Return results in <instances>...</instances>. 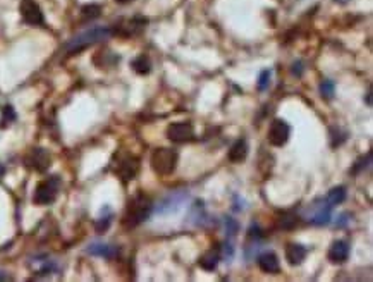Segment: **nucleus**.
I'll return each mask as SVG.
<instances>
[{"mask_svg": "<svg viewBox=\"0 0 373 282\" xmlns=\"http://www.w3.org/2000/svg\"><path fill=\"white\" fill-rule=\"evenodd\" d=\"M303 72V64L301 62H294L293 64V74L294 76H301Z\"/></svg>", "mask_w": 373, "mask_h": 282, "instance_id": "nucleus-29", "label": "nucleus"}, {"mask_svg": "<svg viewBox=\"0 0 373 282\" xmlns=\"http://www.w3.org/2000/svg\"><path fill=\"white\" fill-rule=\"evenodd\" d=\"M327 257L332 264H343L349 257V245L346 241H343V239H337V241H334L332 245H330Z\"/></svg>", "mask_w": 373, "mask_h": 282, "instance_id": "nucleus-11", "label": "nucleus"}, {"mask_svg": "<svg viewBox=\"0 0 373 282\" xmlns=\"http://www.w3.org/2000/svg\"><path fill=\"white\" fill-rule=\"evenodd\" d=\"M344 200H346V188L344 186H336V188H332L329 191L325 202H327L330 207H336V205L343 203Z\"/></svg>", "mask_w": 373, "mask_h": 282, "instance_id": "nucleus-18", "label": "nucleus"}, {"mask_svg": "<svg viewBox=\"0 0 373 282\" xmlns=\"http://www.w3.org/2000/svg\"><path fill=\"white\" fill-rule=\"evenodd\" d=\"M110 34H112V29L107 28V26H95V28H90V29H86V31L76 34V36L65 45V48H67L69 53L81 52V50L91 47V45L98 43V41H103V40H107V38H110Z\"/></svg>", "mask_w": 373, "mask_h": 282, "instance_id": "nucleus-2", "label": "nucleus"}, {"mask_svg": "<svg viewBox=\"0 0 373 282\" xmlns=\"http://www.w3.org/2000/svg\"><path fill=\"white\" fill-rule=\"evenodd\" d=\"M151 210H153V203H151L150 196L139 193V195H136L134 198L129 202V205H127L122 224L127 227V229L139 226V224L145 222V220L150 217Z\"/></svg>", "mask_w": 373, "mask_h": 282, "instance_id": "nucleus-1", "label": "nucleus"}, {"mask_svg": "<svg viewBox=\"0 0 373 282\" xmlns=\"http://www.w3.org/2000/svg\"><path fill=\"white\" fill-rule=\"evenodd\" d=\"M186 198H188V193L186 191H172L157 205V212L158 214H172V212H177L181 208V205L186 202Z\"/></svg>", "mask_w": 373, "mask_h": 282, "instance_id": "nucleus-10", "label": "nucleus"}, {"mask_svg": "<svg viewBox=\"0 0 373 282\" xmlns=\"http://www.w3.org/2000/svg\"><path fill=\"white\" fill-rule=\"evenodd\" d=\"M224 251H225V255L229 253V257H232V248H231V245H225V248H224Z\"/></svg>", "mask_w": 373, "mask_h": 282, "instance_id": "nucleus-32", "label": "nucleus"}, {"mask_svg": "<svg viewBox=\"0 0 373 282\" xmlns=\"http://www.w3.org/2000/svg\"><path fill=\"white\" fill-rule=\"evenodd\" d=\"M2 279H5V277H3V276H2V274H0V281H2Z\"/></svg>", "mask_w": 373, "mask_h": 282, "instance_id": "nucleus-35", "label": "nucleus"}, {"mask_svg": "<svg viewBox=\"0 0 373 282\" xmlns=\"http://www.w3.org/2000/svg\"><path fill=\"white\" fill-rule=\"evenodd\" d=\"M26 165L36 172H46L52 165V157L46 148H33L26 157Z\"/></svg>", "mask_w": 373, "mask_h": 282, "instance_id": "nucleus-7", "label": "nucleus"}, {"mask_svg": "<svg viewBox=\"0 0 373 282\" xmlns=\"http://www.w3.org/2000/svg\"><path fill=\"white\" fill-rule=\"evenodd\" d=\"M167 138L172 143H186L194 138V129L189 122H174L167 127Z\"/></svg>", "mask_w": 373, "mask_h": 282, "instance_id": "nucleus-9", "label": "nucleus"}, {"mask_svg": "<svg viewBox=\"0 0 373 282\" xmlns=\"http://www.w3.org/2000/svg\"><path fill=\"white\" fill-rule=\"evenodd\" d=\"M138 169H139V162L134 155H129V153L119 155L117 164H115V174L122 181H133L136 174H138Z\"/></svg>", "mask_w": 373, "mask_h": 282, "instance_id": "nucleus-5", "label": "nucleus"}, {"mask_svg": "<svg viewBox=\"0 0 373 282\" xmlns=\"http://www.w3.org/2000/svg\"><path fill=\"white\" fill-rule=\"evenodd\" d=\"M219 260H220L219 253H217V251H213V250H210V251H205V253L201 255L200 260H198V264H200V267L203 270H208V272H212V270L217 269V265H219Z\"/></svg>", "mask_w": 373, "mask_h": 282, "instance_id": "nucleus-16", "label": "nucleus"}, {"mask_svg": "<svg viewBox=\"0 0 373 282\" xmlns=\"http://www.w3.org/2000/svg\"><path fill=\"white\" fill-rule=\"evenodd\" d=\"M306 253H308V250H306L303 245L289 243L286 248V260L289 262L291 265H299L306 258Z\"/></svg>", "mask_w": 373, "mask_h": 282, "instance_id": "nucleus-14", "label": "nucleus"}, {"mask_svg": "<svg viewBox=\"0 0 373 282\" xmlns=\"http://www.w3.org/2000/svg\"><path fill=\"white\" fill-rule=\"evenodd\" d=\"M346 138H348V134H346L344 131H341L339 127H334V129H330V145H332V146L343 145V143L346 141Z\"/></svg>", "mask_w": 373, "mask_h": 282, "instance_id": "nucleus-21", "label": "nucleus"}, {"mask_svg": "<svg viewBox=\"0 0 373 282\" xmlns=\"http://www.w3.org/2000/svg\"><path fill=\"white\" fill-rule=\"evenodd\" d=\"M100 12H102V7L96 5V3H90V5H84L83 9H81V16H83V19H95L100 16Z\"/></svg>", "mask_w": 373, "mask_h": 282, "instance_id": "nucleus-20", "label": "nucleus"}, {"mask_svg": "<svg viewBox=\"0 0 373 282\" xmlns=\"http://www.w3.org/2000/svg\"><path fill=\"white\" fill-rule=\"evenodd\" d=\"M296 224H298V217H294V215H284V217L281 219L282 229H293Z\"/></svg>", "mask_w": 373, "mask_h": 282, "instance_id": "nucleus-27", "label": "nucleus"}, {"mask_svg": "<svg viewBox=\"0 0 373 282\" xmlns=\"http://www.w3.org/2000/svg\"><path fill=\"white\" fill-rule=\"evenodd\" d=\"M2 174H3V169H2V167H0V176H2Z\"/></svg>", "mask_w": 373, "mask_h": 282, "instance_id": "nucleus-34", "label": "nucleus"}, {"mask_svg": "<svg viewBox=\"0 0 373 282\" xmlns=\"http://www.w3.org/2000/svg\"><path fill=\"white\" fill-rule=\"evenodd\" d=\"M289 134H291V129L289 126L286 124V122L282 121V119H274V121L270 122V127H269V134H267V138H269V143L274 146H284L289 140Z\"/></svg>", "mask_w": 373, "mask_h": 282, "instance_id": "nucleus-8", "label": "nucleus"}, {"mask_svg": "<svg viewBox=\"0 0 373 282\" xmlns=\"http://www.w3.org/2000/svg\"><path fill=\"white\" fill-rule=\"evenodd\" d=\"M177 155L176 150L172 148H157L151 153V169L158 174V176H170L177 167Z\"/></svg>", "mask_w": 373, "mask_h": 282, "instance_id": "nucleus-3", "label": "nucleus"}, {"mask_svg": "<svg viewBox=\"0 0 373 282\" xmlns=\"http://www.w3.org/2000/svg\"><path fill=\"white\" fill-rule=\"evenodd\" d=\"M248 157V143L244 140H238L229 150V160L234 164H241Z\"/></svg>", "mask_w": 373, "mask_h": 282, "instance_id": "nucleus-15", "label": "nucleus"}, {"mask_svg": "<svg viewBox=\"0 0 373 282\" xmlns=\"http://www.w3.org/2000/svg\"><path fill=\"white\" fill-rule=\"evenodd\" d=\"M225 231H227V234H229V236L238 234V231H239L238 220L232 219V217H227V219H225Z\"/></svg>", "mask_w": 373, "mask_h": 282, "instance_id": "nucleus-25", "label": "nucleus"}, {"mask_svg": "<svg viewBox=\"0 0 373 282\" xmlns=\"http://www.w3.org/2000/svg\"><path fill=\"white\" fill-rule=\"evenodd\" d=\"M110 222H112V214L108 212L107 215H102V217L96 220V231H98V233H103V231H107L108 226H110Z\"/></svg>", "mask_w": 373, "mask_h": 282, "instance_id": "nucleus-24", "label": "nucleus"}, {"mask_svg": "<svg viewBox=\"0 0 373 282\" xmlns=\"http://www.w3.org/2000/svg\"><path fill=\"white\" fill-rule=\"evenodd\" d=\"M370 160H372V152H368L367 153V157H361L358 162H356V165L353 167V174H358L361 169H365L367 167L368 164H370Z\"/></svg>", "mask_w": 373, "mask_h": 282, "instance_id": "nucleus-26", "label": "nucleus"}, {"mask_svg": "<svg viewBox=\"0 0 373 282\" xmlns=\"http://www.w3.org/2000/svg\"><path fill=\"white\" fill-rule=\"evenodd\" d=\"M21 16L22 21L29 26H41L45 22L43 12H41V7L38 5L34 0H21Z\"/></svg>", "mask_w": 373, "mask_h": 282, "instance_id": "nucleus-6", "label": "nucleus"}, {"mask_svg": "<svg viewBox=\"0 0 373 282\" xmlns=\"http://www.w3.org/2000/svg\"><path fill=\"white\" fill-rule=\"evenodd\" d=\"M115 2H119V3H127V2H131V0H115Z\"/></svg>", "mask_w": 373, "mask_h": 282, "instance_id": "nucleus-33", "label": "nucleus"}, {"mask_svg": "<svg viewBox=\"0 0 373 282\" xmlns=\"http://www.w3.org/2000/svg\"><path fill=\"white\" fill-rule=\"evenodd\" d=\"M334 90H336V84H334V81H330V79L322 81V84H320V93H322V96H325V98H332V96H334Z\"/></svg>", "mask_w": 373, "mask_h": 282, "instance_id": "nucleus-22", "label": "nucleus"}, {"mask_svg": "<svg viewBox=\"0 0 373 282\" xmlns=\"http://www.w3.org/2000/svg\"><path fill=\"white\" fill-rule=\"evenodd\" d=\"M250 236H251V238H253V236H255V238H260V227L258 226H251L250 227Z\"/></svg>", "mask_w": 373, "mask_h": 282, "instance_id": "nucleus-31", "label": "nucleus"}, {"mask_svg": "<svg viewBox=\"0 0 373 282\" xmlns=\"http://www.w3.org/2000/svg\"><path fill=\"white\" fill-rule=\"evenodd\" d=\"M258 267L267 274H277L281 270V265H279V258L274 251H265L263 255L258 257Z\"/></svg>", "mask_w": 373, "mask_h": 282, "instance_id": "nucleus-13", "label": "nucleus"}, {"mask_svg": "<svg viewBox=\"0 0 373 282\" xmlns=\"http://www.w3.org/2000/svg\"><path fill=\"white\" fill-rule=\"evenodd\" d=\"M348 215H349V214H343V215H341V217H339V222H337L336 226H337V227H344L346 224H348V220H349V219H346Z\"/></svg>", "mask_w": 373, "mask_h": 282, "instance_id": "nucleus-30", "label": "nucleus"}, {"mask_svg": "<svg viewBox=\"0 0 373 282\" xmlns=\"http://www.w3.org/2000/svg\"><path fill=\"white\" fill-rule=\"evenodd\" d=\"M330 210H332V207H330V205L325 202V205H322V207L318 208V210L312 215L310 222L317 224V226H324V224H329L330 222Z\"/></svg>", "mask_w": 373, "mask_h": 282, "instance_id": "nucleus-17", "label": "nucleus"}, {"mask_svg": "<svg viewBox=\"0 0 373 282\" xmlns=\"http://www.w3.org/2000/svg\"><path fill=\"white\" fill-rule=\"evenodd\" d=\"M86 253L93 255V257L115 258L119 255V248L114 245H105V243H91L86 248Z\"/></svg>", "mask_w": 373, "mask_h": 282, "instance_id": "nucleus-12", "label": "nucleus"}, {"mask_svg": "<svg viewBox=\"0 0 373 282\" xmlns=\"http://www.w3.org/2000/svg\"><path fill=\"white\" fill-rule=\"evenodd\" d=\"M133 69L138 74H148V72L151 71V62H150V59L146 55H139V57H136V59L133 60Z\"/></svg>", "mask_w": 373, "mask_h": 282, "instance_id": "nucleus-19", "label": "nucleus"}, {"mask_svg": "<svg viewBox=\"0 0 373 282\" xmlns=\"http://www.w3.org/2000/svg\"><path fill=\"white\" fill-rule=\"evenodd\" d=\"M14 121H15L14 109L10 105L3 107V110H2V122H3V124H0V126H7V124H10V122H14Z\"/></svg>", "mask_w": 373, "mask_h": 282, "instance_id": "nucleus-23", "label": "nucleus"}, {"mask_svg": "<svg viewBox=\"0 0 373 282\" xmlns=\"http://www.w3.org/2000/svg\"><path fill=\"white\" fill-rule=\"evenodd\" d=\"M269 84H270V71H263L262 74H260V78H258V90L260 91L267 90V88H269Z\"/></svg>", "mask_w": 373, "mask_h": 282, "instance_id": "nucleus-28", "label": "nucleus"}, {"mask_svg": "<svg viewBox=\"0 0 373 282\" xmlns=\"http://www.w3.org/2000/svg\"><path fill=\"white\" fill-rule=\"evenodd\" d=\"M60 177L59 176H50L48 179L41 181L40 184L36 186V191H34V203L36 205H50L55 202L57 195H59V189H60Z\"/></svg>", "mask_w": 373, "mask_h": 282, "instance_id": "nucleus-4", "label": "nucleus"}]
</instances>
